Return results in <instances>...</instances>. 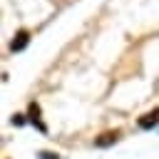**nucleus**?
I'll list each match as a JSON object with an SVG mask.
<instances>
[{"mask_svg": "<svg viewBox=\"0 0 159 159\" xmlns=\"http://www.w3.org/2000/svg\"><path fill=\"white\" fill-rule=\"evenodd\" d=\"M27 42H30V32H27V30H20V32L15 35V40L10 42V50H12V52H20V50L27 47Z\"/></svg>", "mask_w": 159, "mask_h": 159, "instance_id": "f257e3e1", "label": "nucleus"}, {"mask_svg": "<svg viewBox=\"0 0 159 159\" xmlns=\"http://www.w3.org/2000/svg\"><path fill=\"white\" fill-rule=\"evenodd\" d=\"M117 139H119V132H107V134H102V137L94 139V147H109V144H114Z\"/></svg>", "mask_w": 159, "mask_h": 159, "instance_id": "f03ea898", "label": "nucleus"}, {"mask_svg": "<svg viewBox=\"0 0 159 159\" xmlns=\"http://www.w3.org/2000/svg\"><path fill=\"white\" fill-rule=\"evenodd\" d=\"M157 122H159V109H154V112L144 114V117L139 119V127H142V129H152V127H154Z\"/></svg>", "mask_w": 159, "mask_h": 159, "instance_id": "7ed1b4c3", "label": "nucleus"}, {"mask_svg": "<svg viewBox=\"0 0 159 159\" xmlns=\"http://www.w3.org/2000/svg\"><path fill=\"white\" fill-rule=\"evenodd\" d=\"M30 122H32V124H35L40 132H45V124L40 122V104H35V102L30 104Z\"/></svg>", "mask_w": 159, "mask_h": 159, "instance_id": "20e7f679", "label": "nucleus"}, {"mask_svg": "<svg viewBox=\"0 0 159 159\" xmlns=\"http://www.w3.org/2000/svg\"><path fill=\"white\" fill-rule=\"evenodd\" d=\"M40 159H60V157L52 154V152H40Z\"/></svg>", "mask_w": 159, "mask_h": 159, "instance_id": "39448f33", "label": "nucleus"}]
</instances>
